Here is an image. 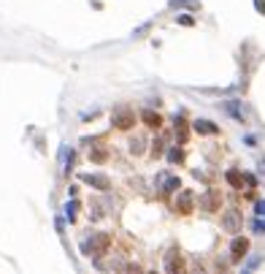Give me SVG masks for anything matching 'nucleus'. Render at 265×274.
<instances>
[{"label": "nucleus", "mask_w": 265, "mask_h": 274, "mask_svg": "<svg viewBox=\"0 0 265 274\" xmlns=\"http://www.w3.org/2000/svg\"><path fill=\"white\" fill-rule=\"evenodd\" d=\"M195 130L203 133V136H214V133L219 130V128H216L214 122H208V120H198V122H195Z\"/></svg>", "instance_id": "obj_6"}, {"label": "nucleus", "mask_w": 265, "mask_h": 274, "mask_svg": "<svg viewBox=\"0 0 265 274\" xmlns=\"http://www.w3.org/2000/svg\"><path fill=\"white\" fill-rule=\"evenodd\" d=\"M111 125H114L116 130H130L132 125H136V114H132V109L119 106L114 112V117H111Z\"/></svg>", "instance_id": "obj_1"}, {"label": "nucleus", "mask_w": 265, "mask_h": 274, "mask_svg": "<svg viewBox=\"0 0 265 274\" xmlns=\"http://www.w3.org/2000/svg\"><path fill=\"white\" fill-rule=\"evenodd\" d=\"M257 11H262V14H265V0H257Z\"/></svg>", "instance_id": "obj_16"}, {"label": "nucleus", "mask_w": 265, "mask_h": 274, "mask_svg": "<svg viewBox=\"0 0 265 274\" xmlns=\"http://www.w3.org/2000/svg\"><path fill=\"white\" fill-rule=\"evenodd\" d=\"M206 209H216V193H208V198L203 201Z\"/></svg>", "instance_id": "obj_12"}, {"label": "nucleus", "mask_w": 265, "mask_h": 274, "mask_svg": "<svg viewBox=\"0 0 265 274\" xmlns=\"http://www.w3.org/2000/svg\"><path fill=\"white\" fill-rule=\"evenodd\" d=\"M144 122L154 130V128H160V122H162V120H160V114H157V112H144Z\"/></svg>", "instance_id": "obj_8"}, {"label": "nucleus", "mask_w": 265, "mask_h": 274, "mask_svg": "<svg viewBox=\"0 0 265 274\" xmlns=\"http://www.w3.org/2000/svg\"><path fill=\"white\" fill-rule=\"evenodd\" d=\"M222 228L225 231H230V233H236L241 228V215L236 212V209H230L228 215H225V220H222Z\"/></svg>", "instance_id": "obj_3"}, {"label": "nucleus", "mask_w": 265, "mask_h": 274, "mask_svg": "<svg viewBox=\"0 0 265 274\" xmlns=\"http://www.w3.org/2000/svg\"><path fill=\"white\" fill-rule=\"evenodd\" d=\"M103 247H108V236H95V242H90V245H84L81 250L84 253H100Z\"/></svg>", "instance_id": "obj_5"}, {"label": "nucleus", "mask_w": 265, "mask_h": 274, "mask_svg": "<svg viewBox=\"0 0 265 274\" xmlns=\"http://www.w3.org/2000/svg\"><path fill=\"white\" fill-rule=\"evenodd\" d=\"M192 207V193H182V201H179V212H190Z\"/></svg>", "instance_id": "obj_9"}, {"label": "nucleus", "mask_w": 265, "mask_h": 274, "mask_svg": "<svg viewBox=\"0 0 265 274\" xmlns=\"http://www.w3.org/2000/svg\"><path fill=\"white\" fill-rule=\"evenodd\" d=\"M257 212L265 215V201H257Z\"/></svg>", "instance_id": "obj_15"}, {"label": "nucleus", "mask_w": 265, "mask_h": 274, "mask_svg": "<svg viewBox=\"0 0 265 274\" xmlns=\"http://www.w3.org/2000/svg\"><path fill=\"white\" fill-rule=\"evenodd\" d=\"M246 250H249V239L238 236L236 242H233V261H241V258L246 255Z\"/></svg>", "instance_id": "obj_4"}, {"label": "nucleus", "mask_w": 265, "mask_h": 274, "mask_svg": "<svg viewBox=\"0 0 265 274\" xmlns=\"http://www.w3.org/2000/svg\"><path fill=\"white\" fill-rule=\"evenodd\" d=\"M165 263H168V274H187V266H184V261H182V255H179V253H170Z\"/></svg>", "instance_id": "obj_2"}, {"label": "nucleus", "mask_w": 265, "mask_h": 274, "mask_svg": "<svg viewBox=\"0 0 265 274\" xmlns=\"http://www.w3.org/2000/svg\"><path fill=\"white\" fill-rule=\"evenodd\" d=\"M168 158L173 160V163H182V160H184V155H182V150H170V155H168Z\"/></svg>", "instance_id": "obj_13"}, {"label": "nucleus", "mask_w": 265, "mask_h": 274, "mask_svg": "<svg viewBox=\"0 0 265 274\" xmlns=\"http://www.w3.org/2000/svg\"><path fill=\"white\" fill-rule=\"evenodd\" d=\"M179 22H182L184 27H190L192 25V17H190V14H184V17H179Z\"/></svg>", "instance_id": "obj_14"}, {"label": "nucleus", "mask_w": 265, "mask_h": 274, "mask_svg": "<svg viewBox=\"0 0 265 274\" xmlns=\"http://www.w3.org/2000/svg\"><path fill=\"white\" fill-rule=\"evenodd\" d=\"M254 231H265V223L260 220V223H254Z\"/></svg>", "instance_id": "obj_17"}, {"label": "nucleus", "mask_w": 265, "mask_h": 274, "mask_svg": "<svg viewBox=\"0 0 265 274\" xmlns=\"http://www.w3.org/2000/svg\"><path fill=\"white\" fill-rule=\"evenodd\" d=\"M81 179L87 185H92V187H100V190H106L108 187V179L106 177H95V174H81Z\"/></svg>", "instance_id": "obj_7"}, {"label": "nucleus", "mask_w": 265, "mask_h": 274, "mask_svg": "<svg viewBox=\"0 0 265 274\" xmlns=\"http://www.w3.org/2000/svg\"><path fill=\"white\" fill-rule=\"evenodd\" d=\"M228 182L233 187H241V185H244V174H238V171H228Z\"/></svg>", "instance_id": "obj_10"}, {"label": "nucleus", "mask_w": 265, "mask_h": 274, "mask_svg": "<svg viewBox=\"0 0 265 274\" xmlns=\"http://www.w3.org/2000/svg\"><path fill=\"white\" fill-rule=\"evenodd\" d=\"M176 187H179V179L176 177H168L165 185H162V193H170V190H176Z\"/></svg>", "instance_id": "obj_11"}]
</instances>
